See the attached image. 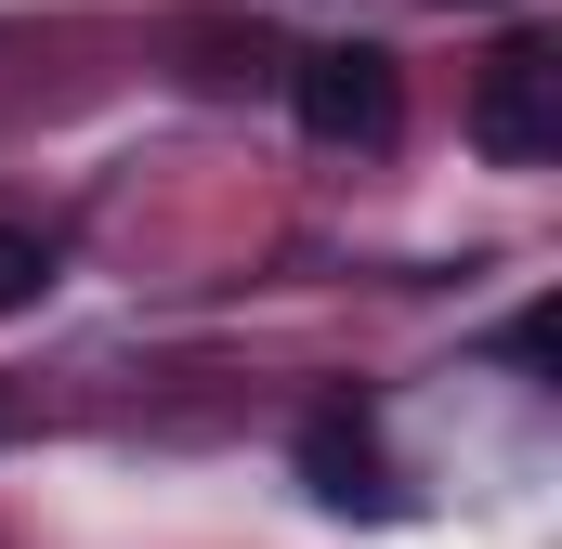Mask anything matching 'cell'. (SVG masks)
<instances>
[{
  "label": "cell",
  "instance_id": "cell-3",
  "mask_svg": "<svg viewBox=\"0 0 562 549\" xmlns=\"http://www.w3.org/2000/svg\"><path fill=\"white\" fill-rule=\"evenodd\" d=\"M301 484H314L327 511H393V458H380V432H367L353 406L301 418Z\"/></svg>",
  "mask_w": 562,
  "mask_h": 549
},
{
  "label": "cell",
  "instance_id": "cell-2",
  "mask_svg": "<svg viewBox=\"0 0 562 549\" xmlns=\"http://www.w3.org/2000/svg\"><path fill=\"white\" fill-rule=\"evenodd\" d=\"M471 144H484L497 170L562 157V53H550V40H510V53L484 66V92H471Z\"/></svg>",
  "mask_w": 562,
  "mask_h": 549
},
{
  "label": "cell",
  "instance_id": "cell-1",
  "mask_svg": "<svg viewBox=\"0 0 562 549\" xmlns=\"http://www.w3.org/2000/svg\"><path fill=\"white\" fill-rule=\"evenodd\" d=\"M288 105H301L314 144H393V132H406V79H393L380 40H327V53H301V66H288Z\"/></svg>",
  "mask_w": 562,
  "mask_h": 549
},
{
  "label": "cell",
  "instance_id": "cell-5",
  "mask_svg": "<svg viewBox=\"0 0 562 549\" xmlns=\"http://www.w3.org/2000/svg\"><path fill=\"white\" fill-rule=\"evenodd\" d=\"M53 274H66V262H53V236H40V223H0V314H26Z\"/></svg>",
  "mask_w": 562,
  "mask_h": 549
},
{
  "label": "cell",
  "instance_id": "cell-6",
  "mask_svg": "<svg viewBox=\"0 0 562 549\" xmlns=\"http://www.w3.org/2000/svg\"><path fill=\"white\" fill-rule=\"evenodd\" d=\"M445 13H497V0H445Z\"/></svg>",
  "mask_w": 562,
  "mask_h": 549
},
{
  "label": "cell",
  "instance_id": "cell-4",
  "mask_svg": "<svg viewBox=\"0 0 562 549\" xmlns=\"http://www.w3.org/2000/svg\"><path fill=\"white\" fill-rule=\"evenodd\" d=\"M183 53H196V79H210V92H236V79H262V66H276V40H262V26H183Z\"/></svg>",
  "mask_w": 562,
  "mask_h": 549
}]
</instances>
